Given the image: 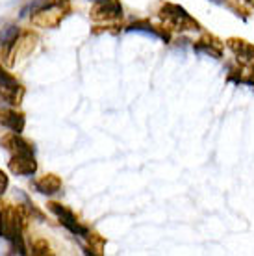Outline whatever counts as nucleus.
Returning <instances> with one entry per match:
<instances>
[{"label":"nucleus","mask_w":254,"mask_h":256,"mask_svg":"<svg viewBox=\"0 0 254 256\" xmlns=\"http://www.w3.org/2000/svg\"><path fill=\"white\" fill-rule=\"evenodd\" d=\"M89 17L95 22H114L122 17V6L119 0H95L89 12Z\"/></svg>","instance_id":"obj_5"},{"label":"nucleus","mask_w":254,"mask_h":256,"mask_svg":"<svg viewBox=\"0 0 254 256\" xmlns=\"http://www.w3.org/2000/svg\"><path fill=\"white\" fill-rule=\"evenodd\" d=\"M28 221V212L22 206H13L0 202V236L12 242L20 254H26L22 244V230Z\"/></svg>","instance_id":"obj_1"},{"label":"nucleus","mask_w":254,"mask_h":256,"mask_svg":"<svg viewBox=\"0 0 254 256\" xmlns=\"http://www.w3.org/2000/svg\"><path fill=\"white\" fill-rule=\"evenodd\" d=\"M38 36L32 32H24L20 34L19 38L15 39V43L12 45V48L8 50V64L12 65V67H15V65L19 64V62H22L24 58H28L30 54L34 52V48L38 46Z\"/></svg>","instance_id":"obj_4"},{"label":"nucleus","mask_w":254,"mask_h":256,"mask_svg":"<svg viewBox=\"0 0 254 256\" xmlns=\"http://www.w3.org/2000/svg\"><path fill=\"white\" fill-rule=\"evenodd\" d=\"M46 206H48V210H50L52 214H56L58 219H60V223L64 224L69 232L76 234V236H84V238L89 236V228L88 226H84V224L78 221L76 216H74L69 208H65V206L60 204V202H48Z\"/></svg>","instance_id":"obj_7"},{"label":"nucleus","mask_w":254,"mask_h":256,"mask_svg":"<svg viewBox=\"0 0 254 256\" xmlns=\"http://www.w3.org/2000/svg\"><path fill=\"white\" fill-rule=\"evenodd\" d=\"M193 48L197 52H202V54H210L212 58L219 60L222 54V41L221 39H217L216 36H210V34H206L202 38L198 39L197 43L193 45Z\"/></svg>","instance_id":"obj_10"},{"label":"nucleus","mask_w":254,"mask_h":256,"mask_svg":"<svg viewBox=\"0 0 254 256\" xmlns=\"http://www.w3.org/2000/svg\"><path fill=\"white\" fill-rule=\"evenodd\" d=\"M89 240H91V250L89 252H93V254H102V249H104V240L100 236H96V234H89Z\"/></svg>","instance_id":"obj_15"},{"label":"nucleus","mask_w":254,"mask_h":256,"mask_svg":"<svg viewBox=\"0 0 254 256\" xmlns=\"http://www.w3.org/2000/svg\"><path fill=\"white\" fill-rule=\"evenodd\" d=\"M62 186H64V184H62V178L54 173L44 174V176H41L39 180H36V190H38L39 193H43V195H54V193H58L62 190Z\"/></svg>","instance_id":"obj_12"},{"label":"nucleus","mask_w":254,"mask_h":256,"mask_svg":"<svg viewBox=\"0 0 254 256\" xmlns=\"http://www.w3.org/2000/svg\"><path fill=\"white\" fill-rule=\"evenodd\" d=\"M0 124L4 128H10L15 134H20L24 130V116L15 110L4 108L0 110Z\"/></svg>","instance_id":"obj_11"},{"label":"nucleus","mask_w":254,"mask_h":256,"mask_svg":"<svg viewBox=\"0 0 254 256\" xmlns=\"http://www.w3.org/2000/svg\"><path fill=\"white\" fill-rule=\"evenodd\" d=\"M240 2H243V4H247L248 8H254V0H240Z\"/></svg>","instance_id":"obj_17"},{"label":"nucleus","mask_w":254,"mask_h":256,"mask_svg":"<svg viewBox=\"0 0 254 256\" xmlns=\"http://www.w3.org/2000/svg\"><path fill=\"white\" fill-rule=\"evenodd\" d=\"M19 28H15V26H8L6 30H4V34H2V43L8 46V50L12 48V45L15 43V39L19 38Z\"/></svg>","instance_id":"obj_13"},{"label":"nucleus","mask_w":254,"mask_h":256,"mask_svg":"<svg viewBox=\"0 0 254 256\" xmlns=\"http://www.w3.org/2000/svg\"><path fill=\"white\" fill-rule=\"evenodd\" d=\"M160 19L166 22V26L169 30H180V32H184V30H198L200 28V24L191 17L190 13L186 12L184 8L171 4V2H167V4L162 6V10H160Z\"/></svg>","instance_id":"obj_3"},{"label":"nucleus","mask_w":254,"mask_h":256,"mask_svg":"<svg viewBox=\"0 0 254 256\" xmlns=\"http://www.w3.org/2000/svg\"><path fill=\"white\" fill-rule=\"evenodd\" d=\"M214 4H226V0H210Z\"/></svg>","instance_id":"obj_18"},{"label":"nucleus","mask_w":254,"mask_h":256,"mask_svg":"<svg viewBox=\"0 0 254 256\" xmlns=\"http://www.w3.org/2000/svg\"><path fill=\"white\" fill-rule=\"evenodd\" d=\"M8 186H10V178H8V174L0 169V195H4V193H6Z\"/></svg>","instance_id":"obj_16"},{"label":"nucleus","mask_w":254,"mask_h":256,"mask_svg":"<svg viewBox=\"0 0 254 256\" xmlns=\"http://www.w3.org/2000/svg\"><path fill=\"white\" fill-rule=\"evenodd\" d=\"M226 46L236 54V58L242 65L254 64V45L242 38H228L226 39Z\"/></svg>","instance_id":"obj_9"},{"label":"nucleus","mask_w":254,"mask_h":256,"mask_svg":"<svg viewBox=\"0 0 254 256\" xmlns=\"http://www.w3.org/2000/svg\"><path fill=\"white\" fill-rule=\"evenodd\" d=\"M0 93H2V98L12 106H19L24 95V90L17 82V78L12 72H8L2 65H0Z\"/></svg>","instance_id":"obj_6"},{"label":"nucleus","mask_w":254,"mask_h":256,"mask_svg":"<svg viewBox=\"0 0 254 256\" xmlns=\"http://www.w3.org/2000/svg\"><path fill=\"white\" fill-rule=\"evenodd\" d=\"M70 12L69 0H50L32 15V24L38 28H56Z\"/></svg>","instance_id":"obj_2"},{"label":"nucleus","mask_w":254,"mask_h":256,"mask_svg":"<svg viewBox=\"0 0 254 256\" xmlns=\"http://www.w3.org/2000/svg\"><path fill=\"white\" fill-rule=\"evenodd\" d=\"M32 252L38 256H46V254H52L50 250V245L46 244V240H36L32 244Z\"/></svg>","instance_id":"obj_14"},{"label":"nucleus","mask_w":254,"mask_h":256,"mask_svg":"<svg viewBox=\"0 0 254 256\" xmlns=\"http://www.w3.org/2000/svg\"><path fill=\"white\" fill-rule=\"evenodd\" d=\"M8 166L13 174H19V176H30L38 171V162L34 158V152L12 154V160Z\"/></svg>","instance_id":"obj_8"}]
</instances>
